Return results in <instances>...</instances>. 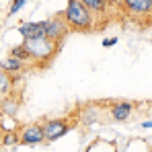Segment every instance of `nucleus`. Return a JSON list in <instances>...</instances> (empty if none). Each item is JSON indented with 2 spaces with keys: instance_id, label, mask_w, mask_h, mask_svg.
I'll use <instances>...</instances> for the list:
<instances>
[{
  "instance_id": "f257e3e1",
  "label": "nucleus",
  "mask_w": 152,
  "mask_h": 152,
  "mask_svg": "<svg viewBox=\"0 0 152 152\" xmlns=\"http://www.w3.org/2000/svg\"><path fill=\"white\" fill-rule=\"evenodd\" d=\"M62 17H64L66 25L70 27V31L88 33L93 29V15L80 0H68L66 10L62 12Z\"/></svg>"
},
{
  "instance_id": "f03ea898",
  "label": "nucleus",
  "mask_w": 152,
  "mask_h": 152,
  "mask_svg": "<svg viewBox=\"0 0 152 152\" xmlns=\"http://www.w3.org/2000/svg\"><path fill=\"white\" fill-rule=\"evenodd\" d=\"M23 43L29 50L33 62H39V64H48L60 48V43L50 41V39H31V41H23Z\"/></svg>"
},
{
  "instance_id": "7ed1b4c3",
  "label": "nucleus",
  "mask_w": 152,
  "mask_h": 152,
  "mask_svg": "<svg viewBox=\"0 0 152 152\" xmlns=\"http://www.w3.org/2000/svg\"><path fill=\"white\" fill-rule=\"evenodd\" d=\"M41 129H43L45 140L53 142V140H58V138L66 136V134L72 129V126L68 124V119H48V121L41 126Z\"/></svg>"
},
{
  "instance_id": "20e7f679",
  "label": "nucleus",
  "mask_w": 152,
  "mask_h": 152,
  "mask_svg": "<svg viewBox=\"0 0 152 152\" xmlns=\"http://www.w3.org/2000/svg\"><path fill=\"white\" fill-rule=\"evenodd\" d=\"M48 21H37V23H21L19 33L23 37V41L31 39H48Z\"/></svg>"
},
{
  "instance_id": "39448f33",
  "label": "nucleus",
  "mask_w": 152,
  "mask_h": 152,
  "mask_svg": "<svg viewBox=\"0 0 152 152\" xmlns=\"http://www.w3.org/2000/svg\"><path fill=\"white\" fill-rule=\"evenodd\" d=\"M48 39L50 41H56V43H60L68 33H70V27L66 25V21H64V17L62 15H58V17H53L48 21Z\"/></svg>"
},
{
  "instance_id": "423d86ee",
  "label": "nucleus",
  "mask_w": 152,
  "mask_h": 152,
  "mask_svg": "<svg viewBox=\"0 0 152 152\" xmlns=\"http://www.w3.org/2000/svg\"><path fill=\"white\" fill-rule=\"evenodd\" d=\"M19 138H21V144L25 146H37L45 140L43 136V129L39 124H31V126H25L21 132H19Z\"/></svg>"
},
{
  "instance_id": "0eeeda50",
  "label": "nucleus",
  "mask_w": 152,
  "mask_h": 152,
  "mask_svg": "<svg viewBox=\"0 0 152 152\" xmlns=\"http://www.w3.org/2000/svg\"><path fill=\"white\" fill-rule=\"evenodd\" d=\"M132 111H134L132 101H117L111 107V119L113 121H126V119H129Z\"/></svg>"
},
{
  "instance_id": "6e6552de",
  "label": "nucleus",
  "mask_w": 152,
  "mask_h": 152,
  "mask_svg": "<svg viewBox=\"0 0 152 152\" xmlns=\"http://www.w3.org/2000/svg\"><path fill=\"white\" fill-rule=\"evenodd\" d=\"M148 2L150 0H124V8L132 17H146L148 15Z\"/></svg>"
},
{
  "instance_id": "1a4fd4ad",
  "label": "nucleus",
  "mask_w": 152,
  "mask_h": 152,
  "mask_svg": "<svg viewBox=\"0 0 152 152\" xmlns=\"http://www.w3.org/2000/svg\"><path fill=\"white\" fill-rule=\"evenodd\" d=\"M23 68H25V62H21V60H17V58H12V56H8L6 60H2V62H0V70L8 72V74L23 72Z\"/></svg>"
},
{
  "instance_id": "9d476101",
  "label": "nucleus",
  "mask_w": 152,
  "mask_h": 152,
  "mask_svg": "<svg viewBox=\"0 0 152 152\" xmlns=\"http://www.w3.org/2000/svg\"><path fill=\"white\" fill-rule=\"evenodd\" d=\"M8 56H12V58L21 60V62H25V64H33V58H31L29 50L25 48V43H21V45H15V48H10Z\"/></svg>"
},
{
  "instance_id": "9b49d317",
  "label": "nucleus",
  "mask_w": 152,
  "mask_h": 152,
  "mask_svg": "<svg viewBox=\"0 0 152 152\" xmlns=\"http://www.w3.org/2000/svg\"><path fill=\"white\" fill-rule=\"evenodd\" d=\"M0 111H2L4 115H17V111H19V99H15V97L2 99V103H0Z\"/></svg>"
},
{
  "instance_id": "f8f14e48",
  "label": "nucleus",
  "mask_w": 152,
  "mask_h": 152,
  "mask_svg": "<svg viewBox=\"0 0 152 152\" xmlns=\"http://www.w3.org/2000/svg\"><path fill=\"white\" fill-rule=\"evenodd\" d=\"M12 84H15V78L8 72L0 70V95H8L12 91Z\"/></svg>"
},
{
  "instance_id": "ddd939ff",
  "label": "nucleus",
  "mask_w": 152,
  "mask_h": 152,
  "mask_svg": "<svg viewBox=\"0 0 152 152\" xmlns=\"http://www.w3.org/2000/svg\"><path fill=\"white\" fill-rule=\"evenodd\" d=\"M91 12H97V15H101L107 10V0H80Z\"/></svg>"
},
{
  "instance_id": "4468645a",
  "label": "nucleus",
  "mask_w": 152,
  "mask_h": 152,
  "mask_svg": "<svg viewBox=\"0 0 152 152\" xmlns=\"http://www.w3.org/2000/svg\"><path fill=\"white\" fill-rule=\"evenodd\" d=\"M2 144L4 146H17V144H21V138H19V132H4V136H2Z\"/></svg>"
},
{
  "instance_id": "2eb2a0df",
  "label": "nucleus",
  "mask_w": 152,
  "mask_h": 152,
  "mask_svg": "<svg viewBox=\"0 0 152 152\" xmlns=\"http://www.w3.org/2000/svg\"><path fill=\"white\" fill-rule=\"evenodd\" d=\"M99 119V113H97V109H93V107H86L84 109V115H82V121L84 124H95Z\"/></svg>"
},
{
  "instance_id": "dca6fc26",
  "label": "nucleus",
  "mask_w": 152,
  "mask_h": 152,
  "mask_svg": "<svg viewBox=\"0 0 152 152\" xmlns=\"http://www.w3.org/2000/svg\"><path fill=\"white\" fill-rule=\"evenodd\" d=\"M27 4V0H12V6L8 8V15H15V12H19L23 6Z\"/></svg>"
},
{
  "instance_id": "f3484780",
  "label": "nucleus",
  "mask_w": 152,
  "mask_h": 152,
  "mask_svg": "<svg viewBox=\"0 0 152 152\" xmlns=\"http://www.w3.org/2000/svg\"><path fill=\"white\" fill-rule=\"evenodd\" d=\"M115 43H117L115 37H113V39H103V45H105V48H111V45H115Z\"/></svg>"
},
{
  "instance_id": "a211bd4d",
  "label": "nucleus",
  "mask_w": 152,
  "mask_h": 152,
  "mask_svg": "<svg viewBox=\"0 0 152 152\" xmlns=\"http://www.w3.org/2000/svg\"><path fill=\"white\" fill-rule=\"evenodd\" d=\"M142 127H152V121H144V124H142Z\"/></svg>"
},
{
  "instance_id": "6ab92c4d",
  "label": "nucleus",
  "mask_w": 152,
  "mask_h": 152,
  "mask_svg": "<svg viewBox=\"0 0 152 152\" xmlns=\"http://www.w3.org/2000/svg\"><path fill=\"white\" fill-rule=\"evenodd\" d=\"M107 2H117V0H107Z\"/></svg>"
},
{
  "instance_id": "aec40b11",
  "label": "nucleus",
  "mask_w": 152,
  "mask_h": 152,
  "mask_svg": "<svg viewBox=\"0 0 152 152\" xmlns=\"http://www.w3.org/2000/svg\"><path fill=\"white\" fill-rule=\"evenodd\" d=\"M0 103H2V95H0Z\"/></svg>"
},
{
  "instance_id": "412c9836",
  "label": "nucleus",
  "mask_w": 152,
  "mask_h": 152,
  "mask_svg": "<svg viewBox=\"0 0 152 152\" xmlns=\"http://www.w3.org/2000/svg\"><path fill=\"white\" fill-rule=\"evenodd\" d=\"M150 109H152V103H150Z\"/></svg>"
}]
</instances>
